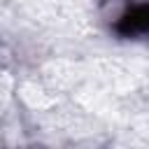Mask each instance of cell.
Returning <instances> with one entry per match:
<instances>
[{"label": "cell", "instance_id": "obj_1", "mask_svg": "<svg viewBox=\"0 0 149 149\" xmlns=\"http://www.w3.org/2000/svg\"><path fill=\"white\" fill-rule=\"evenodd\" d=\"M109 30L119 40L149 37V0H137V2L126 5L112 21Z\"/></svg>", "mask_w": 149, "mask_h": 149}]
</instances>
